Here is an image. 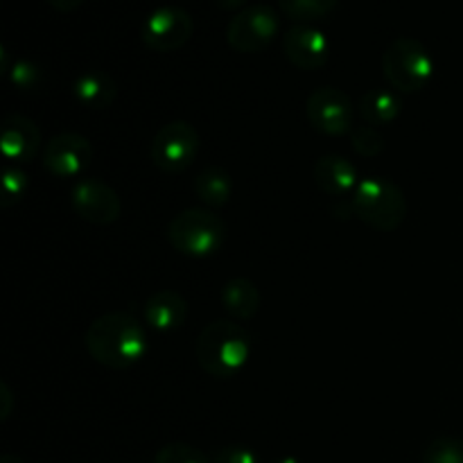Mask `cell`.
Wrapping results in <instances>:
<instances>
[{
  "label": "cell",
  "instance_id": "e0dca14e",
  "mask_svg": "<svg viewBox=\"0 0 463 463\" xmlns=\"http://www.w3.org/2000/svg\"><path fill=\"white\" fill-rule=\"evenodd\" d=\"M220 298L224 310L240 321H249L260 307V292L249 279H231L222 288Z\"/></svg>",
  "mask_w": 463,
  "mask_h": 463
},
{
  "label": "cell",
  "instance_id": "ba28073f",
  "mask_svg": "<svg viewBox=\"0 0 463 463\" xmlns=\"http://www.w3.org/2000/svg\"><path fill=\"white\" fill-rule=\"evenodd\" d=\"M193 32V16L184 7L165 5V7L154 9L145 18L140 36H143V43L154 52H175L188 43Z\"/></svg>",
  "mask_w": 463,
  "mask_h": 463
},
{
  "label": "cell",
  "instance_id": "7a4b0ae2",
  "mask_svg": "<svg viewBox=\"0 0 463 463\" xmlns=\"http://www.w3.org/2000/svg\"><path fill=\"white\" fill-rule=\"evenodd\" d=\"M251 351V335L235 321H211L197 339L199 366L217 380L235 378L247 366Z\"/></svg>",
  "mask_w": 463,
  "mask_h": 463
},
{
  "label": "cell",
  "instance_id": "d4e9b609",
  "mask_svg": "<svg viewBox=\"0 0 463 463\" xmlns=\"http://www.w3.org/2000/svg\"><path fill=\"white\" fill-rule=\"evenodd\" d=\"M9 80L21 90H36L41 86V71L36 63L27 61V59H18L12 71H9Z\"/></svg>",
  "mask_w": 463,
  "mask_h": 463
},
{
  "label": "cell",
  "instance_id": "ffe728a7",
  "mask_svg": "<svg viewBox=\"0 0 463 463\" xmlns=\"http://www.w3.org/2000/svg\"><path fill=\"white\" fill-rule=\"evenodd\" d=\"M337 3L339 0H279V7L298 25H307V23L328 16L337 7Z\"/></svg>",
  "mask_w": 463,
  "mask_h": 463
},
{
  "label": "cell",
  "instance_id": "3957f363",
  "mask_svg": "<svg viewBox=\"0 0 463 463\" xmlns=\"http://www.w3.org/2000/svg\"><path fill=\"white\" fill-rule=\"evenodd\" d=\"M353 215L375 231H396L407 217V199L398 184L384 176H366L351 197Z\"/></svg>",
  "mask_w": 463,
  "mask_h": 463
},
{
  "label": "cell",
  "instance_id": "9a60e30c",
  "mask_svg": "<svg viewBox=\"0 0 463 463\" xmlns=\"http://www.w3.org/2000/svg\"><path fill=\"white\" fill-rule=\"evenodd\" d=\"M145 321L152 328L170 333V330L181 328L188 319V303L175 289H161V292L152 294L143 307Z\"/></svg>",
  "mask_w": 463,
  "mask_h": 463
},
{
  "label": "cell",
  "instance_id": "83f0119b",
  "mask_svg": "<svg viewBox=\"0 0 463 463\" xmlns=\"http://www.w3.org/2000/svg\"><path fill=\"white\" fill-rule=\"evenodd\" d=\"M0 398H3V401H5L3 411H0V416H3V420H5L9 416V402H12V393H9L7 383H0Z\"/></svg>",
  "mask_w": 463,
  "mask_h": 463
},
{
  "label": "cell",
  "instance_id": "9c48e42d",
  "mask_svg": "<svg viewBox=\"0 0 463 463\" xmlns=\"http://www.w3.org/2000/svg\"><path fill=\"white\" fill-rule=\"evenodd\" d=\"M306 116L312 129L326 136H344L353 131V102L335 86H319L306 102Z\"/></svg>",
  "mask_w": 463,
  "mask_h": 463
},
{
  "label": "cell",
  "instance_id": "30bf717a",
  "mask_svg": "<svg viewBox=\"0 0 463 463\" xmlns=\"http://www.w3.org/2000/svg\"><path fill=\"white\" fill-rule=\"evenodd\" d=\"M93 161V145L77 131H61L43 149V167L57 179H77Z\"/></svg>",
  "mask_w": 463,
  "mask_h": 463
},
{
  "label": "cell",
  "instance_id": "4fadbf2b",
  "mask_svg": "<svg viewBox=\"0 0 463 463\" xmlns=\"http://www.w3.org/2000/svg\"><path fill=\"white\" fill-rule=\"evenodd\" d=\"M0 147L9 163L32 161L41 147V131L36 122L23 113H9L3 120Z\"/></svg>",
  "mask_w": 463,
  "mask_h": 463
},
{
  "label": "cell",
  "instance_id": "5b68a950",
  "mask_svg": "<svg viewBox=\"0 0 463 463\" xmlns=\"http://www.w3.org/2000/svg\"><path fill=\"white\" fill-rule=\"evenodd\" d=\"M383 72L398 93H416V90H423L432 80L434 59L419 39L401 36L384 50Z\"/></svg>",
  "mask_w": 463,
  "mask_h": 463
},
{
  "label": "cell",
  "instance_id": "8992f818",
  "mask_svg": "<svg viewBox=\"0 0 463 463\" xmlns=\"http://www.w3.org/2000/svg\"><path fill=\"white\" fill-rule=\"evenodd\" d=\"M199 147H202L199 131L185 120H172L154 136L149 156L161 172L179 175L197 161Z\"/></svg>",
  "mask_w": 463,
  "mask_h": 463
},
{
  "label": "cell",
  "instance_id": "7c38bea8",
  "mask_svg": "<svg viewBox=\"0 0 463 463\" xmlns=\"http://www.w3.org/2000/svg\"><path fill=\"white\" fill-rule=\"evenodd\" d=\"M283 52L301 71H317L328 61V36L312 25H292L283 36Z\"/></svg>",
  "mask_w": 463,
  "mask_h": 463
},
{
  "label": "cell",
  "instance_id": "5bb4252c",
  "mask_svg": "<svg viewBox=\"0 0 463 463\" xmlns=\"http://www.w3.org/2000/svg\"><path fill=\"white\" fill-rule=\"evenodd\" d=\"M315 184L324 194L335 199L353 197L360 185L357 167L342 154H326L315 163Z\"/></svg>",
  "mask_w": 463,
  "mask_h": 463
},
{
  "label": "cell",
  "instance_id": "f1b7e54d",
  "mask_svg": "<svg viewBox=\"0 0 463 463\" xmlns=\"http://www.w3.org/2000/svg\"><path fill=\"white\" fill-rule=\"evenodd\" d=\"M215 3H217V7H220V9H226V12H231V9L242 7L247 0H215Z\"/></svg>",
  "mask_w": 463,
  "mask_h": 463
},
{
  "label": "cell",
  "instance_id": "ac0fdd59",
  "mask_svg": "<svg viewBox=\"0 0 463 463\" xmlns=\"http://www.w3.org/2000/svg\"><path fill=\"white\" fill-rule=\"evenodd\" d=\"M402 111V99L398 90L373 89L362 95L360 99V116L366 125L380 127L396 120Z\"/></svg>",
  "mask_w": 463,
  "mask_h": 463
},
{
  "label": "cell",
  "instance_id": "d6986e66",
  "mask_svg": "<svg viewBox=\"0 0 463 463\" xmlns=\"http://www.w3.org/2000/svg\"><path fill=\"white\" fill-rule=\"evenodd\" d=\"M194 190H197L199 199L211 208H222L229 203L231 194H233V181L224 167L208 165L199 172L197 181H194Z\"/></svg>",
  "mask_w": 463,
  "mask_h": 463
},
{
  "label": "cell",
  "instance_id": "4316f807",
  "mask_svg": "<svg viewBox=\"0 0 463 463\" xmlns=\"http://www.w3.org/2000/svg\"><path fill=\"white\" fill-rule=\"evenodd\" d=\"M81 3H84V0H48L50 7H54L57 12H72V9L80 7Z\"/></svg>",
  "mask_w": 463,
  "mask_h": 463
},
{
  "label": "cell",
  "instance_id": "7402d4cb",
  "mask_svg": "<svg viewBox=\"0 0 463 463\" xmlns=\"http://www.w3.org/2000/svg\"><path fill=\"white\" fill-rule=\"evenodd\" d=\"M423 463H463V441L455 437H439L425 448Z\"/></svg>",
  "mask_w": 463,
  "mask_h": 463
},
{
  "label": "cell",
  "instance_id": "cb8c5ba5",
  "mask_svg": "<svg viewBox=\"0 0 463 463\" xmlns=\"http://www.w3.org/2000/svg\"><path fill=\"white\" fill-rule=\"evenodd\" d=\"M154 463H208V459L188 443H167L156 452Z\"/></svg>",
  "mask_w": 463,
  "mask_h": 463
},
{
  "label": "cell",
  "instance_id": "277c9868",
  "mask_svg": "<svg viewBox=\"0 0 463 463\" xmlns=\"http://www.w3.org/2000/svg\"><path fill=\"white\" fill-rule=\"evenodd\" d=\"M167 240L179 253L190 258L213 256L226 240V224L220 215L206 208H185L172 217Z\"/></svg>",
  "mask_w": 463,
  "mask_h": 463
},
{
  "label": "cell",
  "instance_id": "52a82bcc",
  "mask_svg": "<svg viewBox=\"0 0 463 463\" xmlns=\"http://www.w3.org/2000/svg\"><path fill=\"white\" fill-rule=\"evenodd\" d=\"M279 16L267 5L244 7L231 18L226 27V41L233 50L242 54H253L265 50L279 34Z\"/></svg>",
  "mask_w": 463,
  "mask_h": 463
},
{
  "label": "cell",
  "instance_id": "484cf974",
  "mask_svg": "<svg viewBox=\"0 0 463 463\" xmlns=\"http://www.w3.org/2000/svg\"><path fill=\"white\" fill-rule=\"evenodd\" d=\"M215 463H258L256 455L244 446L220 448L215 455Z\"/></svg>",
  "mask_w": 463,
  "mask_h": 463
},
{
  "label": "cell",
  "instance_id": "4dcf8cb0",
  "mask_svg": "<svg viewBox=\"0 0 463 463\" xmlns=\"http://www.w3.org/2000/svg\"><path fill=\"white\" fill-rule=\"evenodd\" d=\"M0 463H23V461L18 459V457H14V455H3V459H0Z\"/></svg>",
  "mask_w": 463,
  "mask_h": 463
},
{
  "label": "cell",
  "instance_id": "44dd1931",
  "mask_svg": "<svg viewBox=\"0 0 463 463\" xmlns=\"http://www.w3.org/2000/svg\"><path fill=\"white\" fill-rule=\"evenodd\" d=\"M27 188H30V181L27 175L16 165H7L3 172V188H0V206L12 208L25 197Z\"/></svg>",
  "mask_w": 463,
  "mask_h": 463
},
{
  "label": "cell",
  "instance_id": "603a6c76",
  "mask_svg": "<svg viewBox=\"0 0 463 463\" xmlns=\"http://www.w3.org/2000/svg\"><path fill=\"white\" fill-rule=\"evenodd\" d=\"M351 143H353V149L366 158H375L384 149L383 134H380V131L371 125L353 127Z\"/></svg>",
  "mask_w": 463,
  "mask_h": 463
},
{
  "label": "cell",
  "instance_id": "2e32d148",
  "mask_svg": "<svg viewBox=\"0 0 463 463\" xmlns=\"http://www.w3.org/2000/svg\"><path fill=\"white\" fill-rule=\"evenodd\" d=\"M72 95H75L77 102L84 104V107L102 111V109H109L116 102L118 86L116 80H113L111 75H107V72L90 71L72 81Z\"/></svg>",
  "mask_w": 463,
  "mask_h": 463
},
{
  "label": "cell",
  "instance_id": "8fae6325",
  "mask_svg": "<svg viewBox=\"0 0 463 463\" xmlns=\"http://www.w3.org/2000/svg\"><path fill=\"white\" fill-rule=\"evenodd\" d=\"M71 203L81 220L95 226H109L120 220V197L111 185L99 179L84 176L77 181L71 190Z\"/></svg>",
  "mask_w": 463,
  "mask_h": 463
},
{
  "label": "cell",
  "instance_id": "6da1fadb",
  "mask_svg": "<svg viewBox=\"0 0 463 463\" xmlns=\"http://www.w3.org/2000/svg\"><path fill=\"white\" fill-rule=\"evenodd\" d=\"M86 351L98 364L125 371L147 355V335L140 321L127 312L98 317L86 330Z\"/></svg>",
  "mask_w": 463,
  "mask_h": 463
},
{
  "label": "cell",
  "instance_id": "f546056e",
  "mask_svg": "<svg viewBox=\"0 0 463 463\" xmlns=\"http://www.w3.org/2000/svg\"><path fill=\"white\" fill-rule=\"evenodd\" d=\"M274 463H303V461L297 459V457H280V459H276Z\"/></svg>",
  "mask_w": 463,
  "mask_h": 463
}]
</instances>
